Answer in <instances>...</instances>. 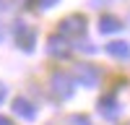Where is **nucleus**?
<instances>
[{"label": "nucleus", "instance_id": "5", "mask_svg": "<svg viewBox=\"0 0 130 125\" xmlns=\"http://www.w3.org/2000/svg\"><path fill=\"white\" fill-rule=\"evenodd\" d=\"M75 78H78V83H81V86L94 89V86H99L102 73L96 70L94 65H89V63H78V65H75Z\"/></svg>", "mask_w": 130, "mask_h": 125}, {"label": "nucleus", "instance_id": "11", "mask_svg": "<svg viewBox=\"0 0 130 125\" xmlns=\"http://www.w3.org/2000/svg\"><path fill=\"white\" fill-rule=\"evenodd\" d=\"M34 3H37L42 10H50V8H55V5L60 3V0H34Z\"/></svg>", "mask_w": 130, "mask_h": 125}, {"label": "nucleus", "instance_id": "2", "mask_svg": "<svg viewBox=\"0 0 130 125\" xmlns=\"http://www.w3.org/2000/svg\"><path fill=\"white\" fill-rule=\"evenodd\" d=\"M50 86H52V94L60 97V99H70L73 91H75L73 78L68 76V73H62V70H55V73L50 76Z\"/></svg>", "mask_w": 130, "mask_h": 125}, {"label": "nucleus", "instance_id": "9", "mask_svg": "<svg viewBox=\"0 0 130 125\" xmlns=\"http://www.w3.org/2000/svg\"><path fill=\"white\" fill-rule=\"evenodd\" d=\"M99 31L102 34H117V31H122V21L117 18V16H102L99 18Z\"/></svg>", "mask_w": 130, "mask_h": 125}, {"label": "nucleus", "instance_id": "3", "mask_svg": "<svg viewBox=\"0 0 130 125\" xmlns=\"http://www.w3.org/2000/svg\"><path fill=\"white\" fill-rule=\"evenodd\" d=\"M13 34H16V44L24 50V52H31L37 44V31L34 26H29L26 21H16L13 24Z\"/></svg>", "mask_w": 130, "mask_h": 125}, {"label": "nucleus", "instance_id": "10", "mask_svg": "<svg viewBox=\"0 0 130 125\" xmlns=\"http://www.w3.org/2000/svg\"><path fill=\"white\" fill-rule=\"evenodd\" d=\"M68 125H94V122L86 117V115H70V117H68Z\"/></svg>", "mask_w": 130, "mask_h": 125}, {"label": "nucleus", "instance_id": "6", "mask_svg": "<svg viewBox=\"0 0 130 125\" xmlns=\"http://www.w3.org/2000/svg\"><path fill=\"white\" fill-rule=\"evenodd\" d=\"M13 112L18 115L21 120H26V122H31V120H37V115H39V110L31 104L26 97H16L13 99Z\"/></svg>", "mask_w": 130, "mask_h": 125}, {"label": "nucleus", "instance_id": "7", "mask_svg": "<svg viewBox=\"0 0 130 125\" xmlns=\"http://www.w3.org/2000/svg\"><path fill=\"white\" fill-rule=\"evenodd\" d=\"M104 52L109 57H115V60H125V63H130V44L122 39H115V42H109V44H104Z\"/></svg>", "mask_w": 130, "mask_h": 125}, {"label": "nucleus", "instance_id": "4", "mask_svg": "<svg viewBox=\"0 0 130 125\" xmlns=\"http://www.w3.org/2000/svg\"><path fill=\"white\" fill-rule=\"evenodd\" d=\"M99 115L104 120H117L122 115V104L117 99V94H104L99 99Z\"/></svg>", "mask_w": 130, "mask_h": 125}, {"label": "nucleus", "instance_id": "1", "mask_svg": "<svg viewBox=\"0 0 130 125\" xmlns=\"http://www.w3.org/2000/svg\"><path fill=\"white\" fill-rule=\"evenodd\" d=\"M86 34V18L83 16H68V18H62L60 21V29H57V37H62L65 42L68 39H81Z\"/></svg>", "mask_w": 130, "mask_h": 125}, {"label": "nucleus", "instance_id": "12", "mask_svg": "<svg viewBox=\"0 0 130 125\" xmlns=\"http://www.w3.org/2000/svg\"><path fill=\"white\" fill-rule=\"evenodd\" d=\"M5 97H8V89L3 86V83H0V102H5Z\"/></svg>", "mask_w": 130, "mask_h": 125}, {"label": "nucleus", "instance_id": "14", "mask_svg": "<svg viewBox=\"0 0 130 125\" xmlns=\"http://www.w3.org/2000/svg\"><path fill=\"white\" fill-rule=\"evenodd\" d=\"M5 39V31H3V26H0V42H3Z\"/></svg>", "mask_w": 130, "mask_h": 125}, {"label": "nucleus", "instance_id": "13", "mask_svg": "<svg viewBox=\"0 0 130 125\" xmlns=\"http://www.w3.org/2000/svg\"><path fill=\"white\" fill-rule=\"evenodd\" d=\"M0 125H13V122H10V120L5 117V115H0Z\"/></svg>", "mask_w": 130, "mask_h": 125}, {"label": "nucleus", "instance_id": "8", "mask_svg": "<svg viewBox=\"0 0 130 125\" xmlns=\"http://www.w3.org/2000/svg\"><path fill=\"white\" fill-rule=\"evenodd\" d=\"M47 50H50V55H52V57H68V52H70V47L65 44V39L57 37V34H52V37H50Z\"/></svg>", "mask_w": 130, "mask_h": 125}]
</instances>
